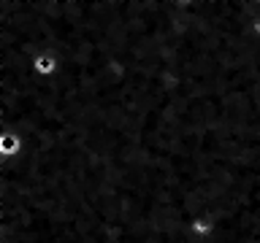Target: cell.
Masks as SVG:
<instances>
[{
	"label": "cell",
	"mask_w": 260,
	"mask_h": 243,
	"mask_svg": "<svg viewBox=\"0 0 260 243\" xmlns=\"http://www.w3.org/2000/svg\"><path fill=\"white\" fill-rule=\"evenodd\" d=\"M32 73L41 78H54L57 73H60V62H57V57L54 54H49V52H38V54H32Z\"/></svg>",
	"instance_id": "6da1fadb"
},
{
	"label": "cell",
	"mask_w": 260,
	"mask_h": 243,
	"mask_svg": "<svg viewBox=\"0 0 260 243\" xmlns=\"http://www.w3.org/2000/svg\"><path fill=\"white\" fill-rule=\"evenodd\" d=\"M187 227H190V235H192V238L206 240V238H211V235H214L217 222H214V216H211V214H201V216H192Z\"/></svg>",
	"instance_id": "7a4b0ae2"
},
{
	"label": "cell",
	"mask_w": 260,
	"mask_h": 243,
	"mask_svg": "<svg viewBox=\"0 0 260 243\" xmlns=\"http://www.w3.org/2000/svg\"><path fill=\"white\" fill-rule=\"evenodd\" d=\"M24 149L22 138L16 133H0V159H14Z\"/></svg>",
	"instance_id": "3957f363"
}]
</instances>
